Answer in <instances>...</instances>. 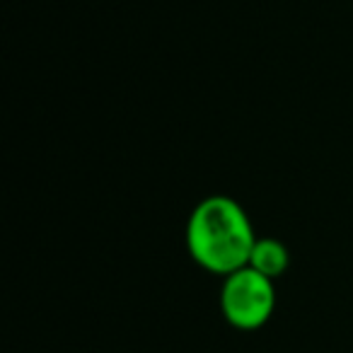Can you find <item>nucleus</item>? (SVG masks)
Instances as JSON below:
<instances>
[{"label": "nucleus", "instance_id": "f257e3e1", "mask_svg": "<svg viewBox=\"0 0 353 353\" xmlns=\"http://www.w3.org/2000/svg\"><path fill=\"white\" fill-rule=\"evenodd\" d=\"M254 228L245 208L230 196H208L194 208L187 223V250L199 266L230 276L250 264Z\"/></svg>", "mask_w": 353, "mask_h": 353}, {"label": "nucleus", "instance_id": "f03ea898", "mask_svg": "<svg viewBox=\"0 0 353 353\" xmlns=\"http://www.w3.org/2000/svg\"><path fill=\"white\" fill-rule=\"evenodd\" d=\"M274 307L276 288L271 279L256 274L250 266L225 276V283L221 290V310L228 324L252 332V329H259L269 322Z\"/></svg>", "mask_w": 353, "mask_h": 353}, {"label": "nucleus", "instance_id": "7ed1b4c3", "mask_svg": "<svg viewBox=\"0 0 353 353\" xmlns=\"http://www.w3.org/2000/svg\"><path fill=\"white\" fill-rule=\"evenodd\" d=\"M288 264H290V254L283 242L274 240V237H256L254 250L250 254V264H247L250 269H254L256 274L274 281L285 274Z\"/></svg>", "mask_w": 353, "mask_h": 353}]
</instances>
